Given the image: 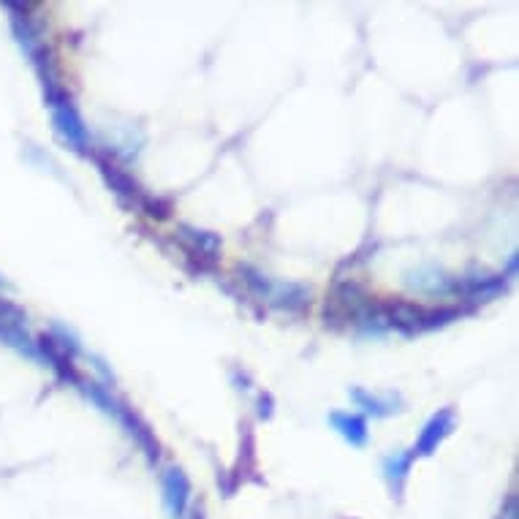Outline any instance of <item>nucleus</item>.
Masks as SVG:
<instances>
[{"label": "nucleus", "instance_id": "423d86ee", "mask_svg": "<svg viewBox=\"0 0 519 519\" xmlns=\"http://www.w3.org/2000/svg\"><path fill=\"white\" fill-rule=\"evenodd\" d=\"M454 427H457L454 408H443L435 416H430V422L424 424L422 433H419V441L414 446V457H430V454L438 452V446L454 433Z\"/></svg>", "mask_w": 519, "mask_h": 519}, {"label": "nucleus", "instance_id": "6e6552de", "mask_svg": "<svg viewBox=\"0 0 519 519\" xmlns=\"http://www.w3.org/2000/svg\"><path fill=\"white\" fill-rule=\"evenodd\" d=\"M177 240L183 242L185 250H188L191 256H199V259L215 261L218 259V253H221V240H218V234H212V231L180 226V229H177Z\"/></svg>", "mask_w": 519, "mask_h": 519}, {"label": "nucleus", "instance_id": "f03ea898", "mask_svg": "<svg viewBox=\"0 0 519 519\" xmlns=\"http://www.w3.org/2000/svg\"><path fill=\"white\" fill-rule=\"evenodd\" d=\"M44 101L49 106V115H52V125H55V134L68 145V150H74L77 155H90V134H87V125L79 115V109L74 106L71 96L66 93V87L60 85V77L44 79Z\"/></svg>", "mask_w": 519, "mask_h": 519}, {"label": "nucleus", "instance_id": "9b49d317", "mask_svg": "<svg viewBox=\"0 0 519 519\" xmlns=\"http://www.w3.org/2000/svg\"><path fill=\"white\" fill-rule=\"evenodd\" d=\"M259 416L261 419H270L272 416V397L270 395L259 397Z\"/></svg>", "mask_w": 519, "mask_h": 519}, {"label": "nucleus", "instance_id": "1a4fd4ad", "mask_svg": "<svg viewBox=\"0 0 519 519\" xmlns=\"http://www.w3.org/2000/svg\"><path fill=\"white\" fill-rule=\"evenodd\" d=\"M414 452H392L389 457H384V481L389 484V492L392 498H400L405 490V481H408V473H411V465H414Z\"/></svg>", "mask_w": 519, "mask_h": 519}, {"label": "nucleus", "instance_id": "9d476101", "mask_svg": "<svg viewBox=\"0 0 519 519\" xmlns=\"http://www.w3.org/2000/svg\"><path fill=\"white\" fill-rule=\"evenodd\" d=\"M348 395H351V400H354L362 411H365L367 416H375V419H384V416H392L400 411V405H403V400L397 395H386V397H378V395H370V392H365V389H359V386H351L348 389Z\"/></svg>", "mask_w": 519, "mask_h": 519}, {"label": "nucleus", "instance_id": "7ed1b4c3", "mask_svg": "<svg viewBox=\"0 0 519 519\" xmlns=\"http://www.w3.org/2000/svg\"><path fill=\"white\" fill-rule=\"evenodd\" d=\"M90 155H93V161H96L98 172H101V177H104V183L112 188V193H115L120 202L128 204V207H139V210L147 212L150 218H158V221L169 218V204L142 191V185L136 183L134 177L125 172L123 166L117 164V161H112V158H106V155L101 153H90Z\"/></svg>", "mask_w": 519, "mask_h": 519}, {"label": "nucleus", "instance_id": "f257e3e1", "mask_svg": "<svg viewBox=\"0 0 519 519\" xmlns=\"http://www.w3.org/2000/svg\"><path fill=\"white\" fill-rule=\"evenodd\" d=\"M77 386H79V392H82L90 403L96 405L101 414H106L109 419H115V422L123 427L125 433L134 438L136 446L147 454V460L150 462L158 460V454H161V443H158V438H155L153 430L147 427L145 419H139V416H136L134 408H128L120 397L112 395V392H109L106 386L98 384V381H82V378H79Z\"/></svg>", "mask_w": 519, "mask_h": 519}, {"label": "nucleus", "instance_id": "20e7f679", "mask_svg": "<svg viewBox=\"0 0 519 519\" xmlns=\"http://www.w3.org/2000/svg\"><path fill=\"white\" fill-rule=\"evenodd\" d=\"M240 275L245 278V283H248L253 294H259V299L272 302L275 308L302 310L308 305L310 291L305 286H297V283H275V280L264 278L261 272L250 270V267H242Z\"/></svg>", "mask_w": 519, "mask_h": 519}, {"label": "nucleus", "instance_id": "f8f14e48", "mask_svg": "<svg viewBox=\"0 0 519 519\" xmlns=\"http://www.w3.org/2000/svg\"><path fill=\"white\" fill-rule=\"evenodd\" d=\"M191 519H204V511H202V509H196V511H193V514H191Z\"/></svg>", "mask_w": 519, "mask_h": 519}, {"label": "nucleus", "instance_id": "0eeeda50", "mask_svg": "<svg viewBox=\"0 0 519 519\" xmlns=\"http://www.w3.org/2000/svg\"><path fill=\"white\" fill-rule=\"evenodd\" d=\"M329 424L340 438L356 449H362L370 441V430H367V419L362 414H348V411H332L329 414Z\"/></svg>", "mask_w": 519, "mask_h": 519}, {"label": "nucleus", "instance_id": "39448f33", "mask_svg": "<svg viewBox=\"0 0 519 519\" xmlns=\"http://www.w3.org/2000/svg\"><path fill=\"white\" fill-rule=\"evenodd\" d=\"M161 492H164V509L172 519H183L191 503V479L183 468H166L161 473Z\"/></svg>", "mask_w": 519, "mask_h": 519}]
</instances>
